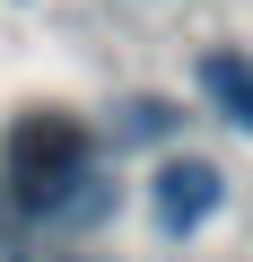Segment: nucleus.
Listing matches in <instances>:
<instances>
[{"label": "nucleus", "instance_id": "39448f33", "mask_svg": "<svg viewBox=\"0 0 253 262\" xmlns=\"http://www.w3.org/2000/svg\"><path fill=\"white\" fill-rule=\"evenodd\" d=\"M183 131V105H166V96H131L113 114V149H149V140H175Z\"/></svg>", "mask_w": 253, "mask_h": 262}, {"label": "nucleus", "instance_id": "7ed1b4c3", "mask_svg": "<svg viewBox=\"0 0 253 262\" xmlns=\"http://www.w3.org/2000/svg\"><path fill=\"white\" fill-rule=\"evenodd\" d=\"M113 201H122V184H113L105 166H87V175H79L70 192H53L35 219H44V227H61V236H87V227H105V219H113Z\"/></svg>", "mask_w": 253, "mask_h": 262}, {"label": "nucleus", "instance_id": "f03ea898", "mask_svg": "<svg viewBox=\"0 0 253 262\" xmlns=\"http://www.w3.org/2000/svg\"><path fill=\"white\" fill-rule=\"evenodd\" d=\"M218 201H227V175H218L210 158H166V166H157V184H149V210H157V227H166V236L210 227V219H218Z\"/></svg>", "mask_w": 253, "mask_h": 262}, {"label": "nucleus", "instance_id": "20e7f679", "mask_svg": "<svg viewBox=\"0 0 253 262\" xmlns=\"http://www.w3.org/2000/svg\"><path fill=\"white\" fill-rule=\"evenodd\" d=\"M192 79H201V96H210L236 131H253V61H244V53H227V44H218V53H201V70H192Z\"/></svg>", "mask_w": 253, "mask_h": 262}, {"label": "nucleus", "instance_id": "423d86ee", "mask_svg": "<svg viewBox=\"0 0 253 262\" xmlns=\"http://www.w3.org/2000/svg\"><path fill=\"white\" fill-rule=\"evenodd\" d=\"M53 262H87V253H53Z\"/></svg>", "mask_w": 253, "mask_h": 262}, {"label": "nucleus", "instance_id": "f257e3e1", "mask_svg": "<svg viewBox=\"0 0 253 262\" xmlns=\"http://www.w3.org/2000/svg\"><path fill=\"white\" fill-rule=\"evenodd\" d=\"M87 166H96V131H87L79 114H61V105L18 114L9 140H0V184H9V201H18L27 219H35L53 192H70Z\"/></svg>", "mask_w": 253, "mask_h": 262}]
</instances>
